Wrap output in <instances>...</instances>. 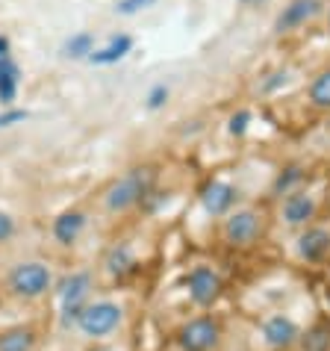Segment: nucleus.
I'll return each mask as SVG.
<instances>
[{
    "label": "nucleus",
    "instance_id": "obj_10",
    "mask_svg": "<svg viewBox=\"0 0 330 351\" xmlns=\"http://www.w3.org/2000/svg\"><path fill=\"white\" fill-rule=\"evenodd\" d=\"M295 257L301 263H307V266L325 263L330 257V228H325V224H309V228L298 230Z\"/></svg>",
    "mask_w": 330,
    "mask_h": 351
},
{
    "label": "nucleus",
    "instance_id": "obj_14",
    "mask_svg": "<svg viewBox=\"0 0 330 351\" xmlns=\"http://www.w3.org/2000/svg\"><path fill=\"white\" fill-rule=\"evenodd\" d=\"M38 334L30 325H15L0 330V351H36Z\"/></svg>",
    "mask_w": 330,
    "mask_h": 351
},
{
    "label": "nucleus",
    "instance_id": "obj_7",
    "mask_svg": "<svg viewBox=\"0 0 330 351\" xmlns=\"http://www.w3.org/2000/svg\"><path fill=\"white\" fill-rule=\"evenodd\" d=\"M148 189H151V171L148 169H136L130 174H124L121 180L112 183L110 192H106V198H103V204H106V210L110 213H124V210L136 207V204L148 195Z\"/></svg>",
    "mask_w": 330,
    "mask_h": 351
},
{
    "label": "nucleus",
    "instance_id": "obj_26",
    "mask_svg": "<svg viewBox=\"0 0 330 351\" xmlns=\"http://www.w3.org/2000/svg\"><path fill=\"white\" fill-rule=\"evenodd\" d=\"M86 351H121L118 346H110V343H98V346H92V348H86Z\"/></svg>",
    "mask_w": 330,
    "mask_h": 351
},
{
    "label": "nucleus",
    "instance_id": "obj_18",
    "mask_svg": "<svg viewBox=\"0 0 330 351\" xmlns=\"http://www.w3.org/2000/svg\"><path fill=\"white\" fill-rule=\"evenodd\" d=\"M309 104L318 106V110H330V71H322L316 77L313 83H309Z\"/></svg>",
    "mask_w": 330,
    "mask_h": 351
},
{
    "label": "nucleus",
    "instance_id": "obj_23",
    "mask_svg": "<svg viewBox=\"0 0 330 351\" xmlns=\"http://www.w3.org/2000/svg\"><path fill=\"white\" fill-rule=\"evenodd\" d=\"M248 124H251V112L248 110H239V112L230 115V133L233 136H242L248 130Z\"/></svg>",
    "mask_w": 330,
    "mask_h": 351
},
{
    "label": "nucleus",
    "instance_id": "obj_28",
    "mask_svg": "<svg viewBox=\"0 0 330 351\" xmlns=\"http://www.w3.org/2000/svg\"><path fill=\"white\" fill-rule=\"evenodd\" d=\"M242 3H263V0H242Z\"/></svg>",
    "mask_w": 330,
    "mask_h": 351
},
{
    "label": "nucleus",
    "instance_id": "obj_27",
    "mask_svg": "<svg viewBox=\"0 0 330 351\" xmlns=\"http://www.w3.org/2000/svg\"><path fill=\"white\" fill-rule=\"evenodd\" d=\"M3 56H9V38L0 36V60H3Z\"/></svg>",
    "mask_w": 330,
    "mask_h": 351
},
{
    "label": "nucleus",
    "instance_id": "obj_20",
    "mask_svg": "<svg viewBox=\"0 0 330 351\" xmlns=\"http://www.w3.org/2000/svg\"><path fill=\"white\" fill-rule=\"evenodd\" d=\"M298 180H301V169H298V165H289L286 174H280V178H277L275 189L283 192V195H289V192H292V183H298Z\"/></svg>",
    "mask_w": 330,
    "mask_h": 351
},
{
    "label": "nucleus",
    "instance_id": "obj_22",
    "mask_svg": "<svg viewBox=\"0 0 330 351\" xmlns=\"http://www.w3.org/2000/svg\"><path fill=\"white\" fill-rule=\"evenodd\" d=\"M165 101H168V86L157 83V86H153V89L148 92V110H160V106H165Z\"/></svg>",
    "mask_w": 330,
    "mask_h": 351
},
{
    "label": "nucleus",
    "instance_id": "obj_19",
    "mask_svg": "<svg viewBox=\"0 0 330 351\" xmlns=\"http://www.w3.org/2000/svg\"><path fill=\"white\" fill-rule=\"evenodd\" d=\"M92 51H94L92 33H77V36L68 38L65 47H62V53L71 56V60H83V56H92Z\"/></svg>",
    "mask_w": 330,
    "mask_h": 351
},
{
    "label": "nucleus",
    "instance_id": "obj_1",
    "mask_svg": "<svg viewBox=\"0 0 330 351\" xmlns=\"http://www.w3.org/2000/svg\"><path fill=\"white\" fill-rule=\"evenodd\" d=\"M124 319H127V310H124L121 301L115 298H92L89 304L80 310V316L74 322V330L83 339H89L92 346L106 343L110 337H115L124 328Z\"/></svg>",
    "mask_w": 330,
    "mask_h": 351
},
{
    "label": "nucleus",
    "instance_id": "obj_24",
    "mask_svg": "<svg viewBox=\"0 0 330 351\" xmlns=\"http://www.w3.org/2000/svg\"><path fill=\"white\" fill-rule=\"evenodd\" d=\"M24 119H27L24 110H6V112H0V128H9V124H18Z\"/></svg>",
    "mask_w": 330,
    "mask_h": 351
},
{
    "label": "nucleus",
    "instance_id": "obj_15",
    "mask_svg": "<svg viewBox=\"0 0 330 351\" xmlns=\"http://www.w3.org/2000/svg\"><path fill=\"white\" fill-rule=\"evenodd\" d=\"M130 47H133V38H130V36H112L110 42L101 47V51H92L89 60H92L94 65H112V62L124 60V56L130 53Z\"/></svg>",
    "mask_w": 330,
    "mask_h": 351
},
{
    "label": "nucleus",
    "instance_id": "obj_13",
    "mask_svg": "<svg viewBox=\"0 0 330 351\" xmlns=\"http://www.w3.org/2000/svg\"><path fill=\"white\" fill-rule=\"evenodd\" d=\"M83 228H86V213L68 210L53 221V239L60 242V245H74V242L80 239Z\"/></svg>",
    "mask_w": 330,
    "mask_h": 351
},
{
    "label": "nucleus",
    "instance_id": "obj_2",
    "mask_svg": "<svg viewBox=\"0 0 330 351\" xmlns=\"http://www.w3.org/2000/svg\"><path fill=\"white\" fill-rule=\"evenodd\" d=\"M304 343V328L292 313L271 310L257 322V348L259 351H292Z\"/></svg>",
    "mask_w": 330,
    "mask_h": 351
},
{
    "label": "nucleus",
    "instance_id": "obj_9",
    "mask_svg": "<svg viewBox=\"0 0 330 351\" xmlns=\"http://www.w3.org/2000/svg\"><path fill=\"white\" fill-rule=\"evenodd\" d=\"M316 213H318V201L313 192H304V189H292L280 204V219H283L286 228L292 230H304L316 221Z\"/></svg>",
    "mask_w": 330,
    "mask_h": 351
},
{
    "label": "nucleus",
    "instance_id": "obj_4",
    "mask_svg": "<svg viewBox=\"0 0 330 351\" xmlns=\"http://www.w3.org/2000/svg\"><path fill=\"white\" fill-rule=\"evenodd\" d=\"M263 230H266L263 213L254 207H236L221 219V239H225V245H230V248L257 245Z\"/></svg>",
    "mask_w": 330,
    "mask_h": 351
},
{
    "label": "nucleus",
    "instance_id": "obj_3",
    "mask_svg": "<svg viewBox=\"0 0 330 351\" xmlns=\"http://www.w3.org/2000/svg\"><path fill=\"white\" fill-rule=\"evenodd\" d=\"M177 351H221L225 346V328L210 313H198L186 319L174 334Z\"/></svg>",
    "mask_w": 330,
    "mask_h": 351
},
{
    "label": "nucleus",
    "instance_id": "obj_11",
    "mask_svg": "<svg viewBox=\"0 0 330 351\" xmlns=\"http://www.w3.org/2000/svg\"><path fill=\"white\" fill-rule=\"evenodd\" d=\"M201 204H203V210H207L210 216L225 219L227 213L233 210V204H236V189H233L227 180H212V183L203 186Z\"/></svg>",
    "mask_w": 330,
    "mask_h": 351
},
{
    "label": "nucleus",
    "instance_id": "obj_16",
    "mask_svg": "<svg viewBox=\"0 0 330 351\" xmlns=\"http://www.w3.org/2000/svg\"><path fill=\"white\" fill-rule=\"evenodd\" d=\"M18 77H21L18 65L9 60V56H3V60H0V104H12L15 101Z\"/></svg>",
    "mask_w": 330,
    "mask_h": 351
},
{
    "label": "nucleus",
    "instance_id": "obj_5",
    "mask_svg": "<svg viewBox=\"0 0 330 351\" xmlns=\"http://www.w3.org/2000/svg\"><path fill=\"white\" fill-rule=\"evenodd\" d=\"M92 289H94V278L89 271H71L56 284V298H60V319L62 325L74 328L80 310L92 301Z\"/></svg>",
    "mask_w": 330,
    "mask_h": 351
},
{
    "label": "nucleus",
    "instance_id": "obj_12",
    "mask_svg": "<svg viewBox=\"0 0 330 351\" xmlns=\"http://www.w3.org/2000/svg\"><path fill=\"white\" fill-rule=\"evenodd\" d=\"M318 6H322L318 0H292V3L283 6V12L277 15V21H275L277 33H286V30H295V27L307 24L309 18L318 12Z\"/></svg>",
    "mask_w": 330,
    "mask_h": 351
},
{
    "label": "nucleus",
    "instance_id": "obj_17",
    "mask_svg": "<svg viewBox=\"0 0 330 351\" xmlns=\"http://www.w3.org/2000/svg\"><path fill=\"white\" fill-rule=\"evenodd\" d=\"M103 266H106V271H110L112 278L127 275V271L133 269V254H130V248H127V245H115L110 254H106Z\"/></svg>",
    "mask_w": 330,
    "mask_h": 351
},
{
    "label": "nucleus",
    "instance_id": "obj_25",
    "mask_svg": "<svg viewBox=\"0 0 330 351\" xmlns=\"http://www.w3.org/2000/svg\"><path fill=\"white\" fill-rule=\"evenodd\" d=\"M12 230H15V221L6 216V213H0V242L12 237Z\"/></svg>",
    "mask_w": 330,
    "mask_h": 351
},
{
    "label": "nucleus",
    "instance_id": "obj_8",
    "mask_svg": "<svg viewBox=\"0 0 330 351\" xmlns=\"http://www.w3.org/2000/svg\"><path fill=\"white\" fill-rule=\"evenodd\" d=\"M186 292L189 301L201 310H210L225 292V278L218 275V269L207 266V263H198L186 271Z\"/></svg>",
    "mask_w": 330,
    "mask_h": 351
},
{
    "label": "nucleus",
    "instance_id": "obj_21",
    "mask_svg": "<svg viewBox=\"0 0 330 351\" xmlns=\"http://www.w3.org/2000/svg\"><path fill=\"white\" fill-rule=\"evenodd\" d=\"M153 3H157V0H118V3H115V12L118 15H136V12H142V9H148Z\"/></svg>",
    "mask_w": 330,
    "mask_h": 351
},
{
    "label": "nucleus",
    "instance_id": "obj_6",
    "mask_svg": "<svg viewBox=\"0 0 330 351\" xmlns=\"http://www.w3.org/2000/svg\"><path fill=\"white\" fill-rule=\"evenodd\" d=\"M9 289H12V295L24 301H36L53 289V271L51 266H45L38 260L18 263L12 269V275H9Z\"/></svg>",
    "mask_w": 330,
    "mask_h": 351
}]
</instances>
